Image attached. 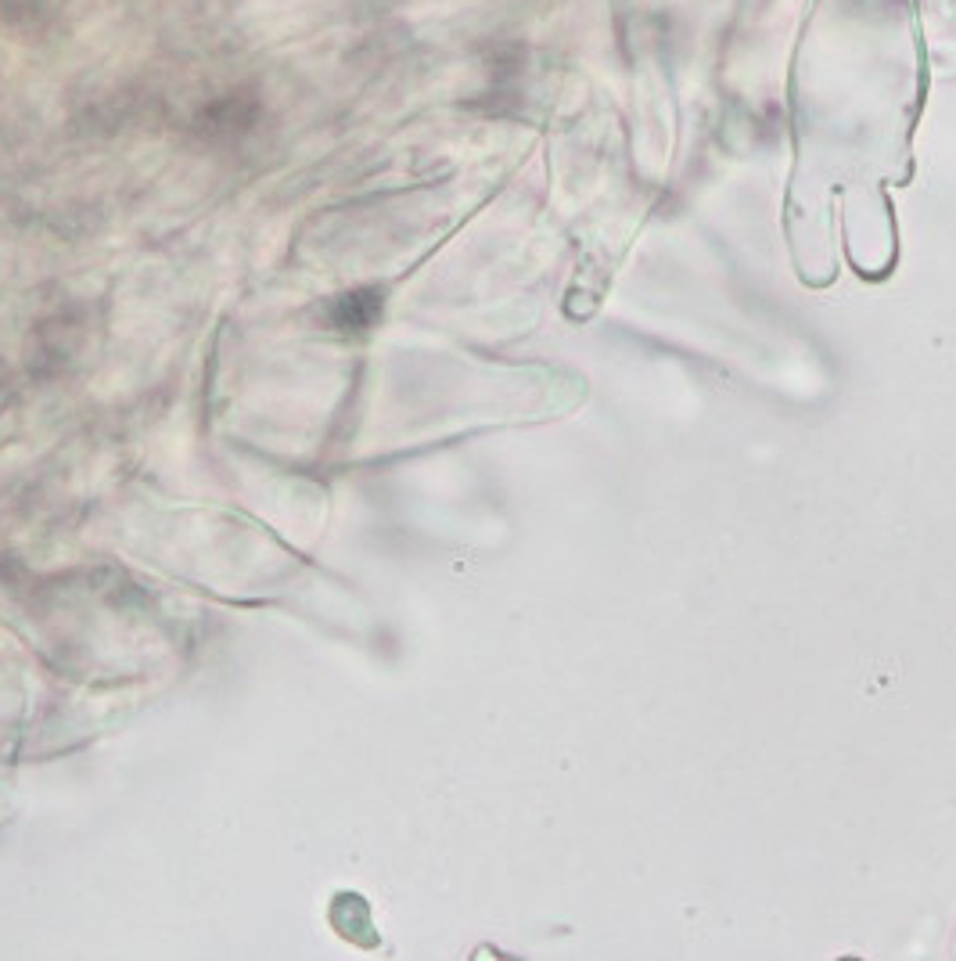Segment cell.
<instances>
[{
    "instance_id": "cell-1",
    "label": "cell",
    "mask_w": 956,
    "mask_h": 961,
    "mask_svg": "<svg viewBox=\"0 0 956 961\" xmlns=\"http://www.w3.org/2000/svg\"><path fill=\"white\" fill-rule=\"evenodd\" d=\"M374 313H378V307H371V296L356 292V296L339 303L335 321H339V328H367V324H374Z\"/></svg>"
}]
</instances>
